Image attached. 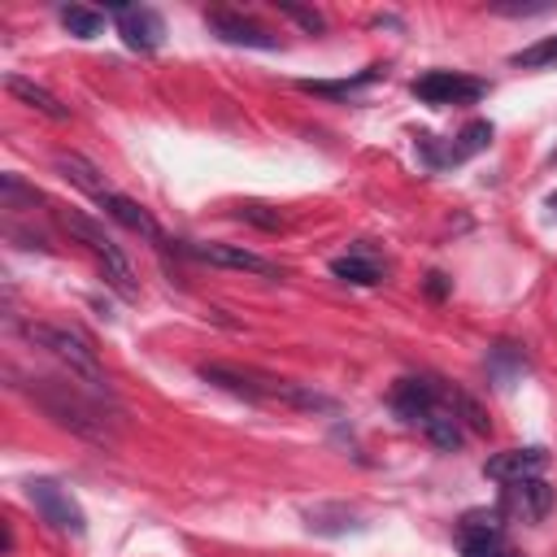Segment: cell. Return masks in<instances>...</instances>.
Instances as JSON below:
<instances>
[{
  "label": "cell",
  "mask_w": 557,
  "mask_h": 557,
  "mask_svg": "<svg viewBox=\"0 0 557 557\" xmlns=\"http://www.w3.org/2000/svg\"><path fill=\"white\" fill-rule=\"evenodd\" d=\"M444 392H448V387H444ZM418 426H422V435H426L435 448H448V453H453V448H461V440H466L461 418H457V409L448 405V396H444V405H435Z\"/></svg>",
  "instance_id": "obj_15"
},
{
  "label": "cell",
  "mask_w": 557,
  "mask_h": 557,
  "mask_svg": "<svg viewBox=\"0 0 557 557\" xmlns=\"http://www.w3.org/2000/svg\"><path fill=\"white\" fill-rule=\"evenodd\" d=\"M205 22H209V30L222 39V44H235V48H278V35H270L265 26H257V22H248L244 13H226V9H209L205 13Z\"/></svg>",
  "instance_id": "obj_10"
},
{
  "label": "cell",
  "mask_w": 557,
  "mask_h": 557,
  "mask_svg": "<svg viewBox=\"0 0 557 557\" xmlns=\"http://www.w3.org/2000/svg\"><path fill=\"white\" fill-rule=\"evenodd\" d=\"M22 335H26L35 348L52 352V357L70 370V379H78L87 392H96L100 400H113L109 379H104V370H100V361H96V348H91L78 331L57 326V322H26V326H22Z\"/></svg>",
  "instance_id": "obj_3"
},
{
  "label": "cell",
  "mask_w": 557,
  "mask_h": 557,
  "mask_svg": "<svg viewBox=\"0 0 557 557\" xmlns=\"http://www.w3.org/2000/svg\"><path fill=\"white\" fill-rule=\"evenodd\" d=\"M492 531H500V513H487V509H470L457 522V535H492Z\"/></svg>",
  "instance_id": "obj_27"
},
{
  "label": "cell",
  "mask_w": 557,
  "mask_h": 557,
  "mask_svg": "<svg viewBox=\"0 0 557 557\" xmlns=\"http://www.w3.org/2000/svg\"><path fill=\"white\" fill-rule=\"evenodd\" d=\"M26 396L70 435L91 440V444H113V418H104V409H113V400H100L96 392H87L78 379L57 383V379H26Z\"/></svg>",
  "instance_id": "obj_1"
},
{
  "label": "cell",
  "mask_w": 557,
  "mask_h": 557,
  "mask_svg": "<svg viewBox=\"0 0 557 557\" xmlns=\"http://www.w3.org/2000/svg\"><path fill=\"white\" fill-rule=\"evenodd\" d=\"M331 274L344 278V283H357V287H374V283H383V265H379L374 257H366L361 248L335 257V261H331Z\"/></svg>",
  "instance_id": "obj_17"
},
{
  "label": "cell",
  "mask_w": 557,
  "mask_h": 557,
  "mask_svg": "<svg viewBox=\"0 0 557 557\" xmlns=\"http://www.w3.org/2000/svg\"><path fill=\"white\" fill-rule=\"evenodd\" d=\"M548 205H553V209H557V196H553V200H548Z\"/></svg>",
  "instance_id": "obj_30"
},
{
  "label": "cell",
  "mask_w": 557,
  "mask_h": 557,
  "mask_svg": "<svg viewBox=\"0 0 557 557\" xmlns=\"http://www.w3.org/2000/svg\"><path fill=\"white\" fill-rule=\"evenodd\" d=\"M100 209L117 222V226H126V231H135V235H144L148 244H165V235H161V226H157V218L139 205V200H131V196H122V191H104L100 196Z\"/></svg>",
  "instance_id": "obj_13"
},
{
  "label": "cell",
  "mask_w": 557,
  "mask_h": 557,
  "mask_svg": "<svg viewBox=\"0 0 557 557\" xmlns=\"http://www.w3.org/2000/svg\"><path fill=\"white\" fill-rule=\"evenodd\" d=\"M52 165L61 170V178H70L74 187H83V191H87V196H96V200L109 191V183L100 178V170H96L87 157H78V152H57V157H52Z\"/></svg>",
  "instance_id": "obj_16"
},
{
  "label": "cell",
  "mask_w": 557,
  "mask_h": 557,
  "mask_svg": "<svg viewBox=\"0 0 557 557\" xmlns=\"http://www.w3.org/2000/svg\"><path fill=\"white\" fill-rule=\"evenodd\" d=\"M205 383L239 396V400H252V405H287V409H305V413H335V400L305 387V383H292V379H274V374H261V370H239V366H226V361H205L196 370Z\"/></svg>",
  "instance_id": "obj_2"
},
{
  "label": "cell",
  "mask_w": 557,
  "mask_h": 557,
  "mask_svg": "<svg viewBox=\"0 0 557 557\" xmlns=\"http://www.w3.org/2000/svg\"><path fill=\"white\" fill-rule=\"evenodd\" d=\"M500 509L513 513V518H522V522H540V518H548V509H553V487H548L540 474H535V479L505 483Z\"/></svg>",
  "instance_id": "obj_11"
},
{
  "label": "cell",
  "mask_w": 557,
  "mask_h": 557,
  "mask_svg": "<svg viewBox=\"0 0 557 557\" xmlns=\"http://www.w3.org/2000/svg\"><path fill=\"white\" fill-rule=\"evenodd\" d=\"M487 144H492V122H470V126L457 135V144L448 148V165H457V161H466V157L483 152Z\"/></svg>",
  "instance_id": "obj_22"
},
{
  "label": "cell",
  "mask_w": 557,
  "mask_h": 557,
  "mask_svg": "<svg viewBox=\"0 0 557 557\" xmlns=\"http://www.w3.org/2000/svg\"><path fill=\"white\" fill-rule=\"evenodd\" d=\"M57 222L104 265V278H109V287L113 292H122L126 300H135L139 296V283H135V270H131V261L122 257V248L113 244V235H104V226L100 222H91L87 213H78V209H57Z\"/></svg>",
  "instance_id": "obj_4"
},
{
  "label": "cell",
  "mask_w": 557,
  "mask_h": 557,
  "mask_svg": "<svg viewBox=\"0 0 557 557\" xmlns=\"http://www.w3.org/2000/svg\"><path fill=\"white\" fill-rule=\"evenodd\" d=\"M61 22L74 39H96L104 30V13L96 9H83V4H61Z\"/></svg>",
  "instance_id": "obj_20"
},
{
  "label": "cell",
  "mask_w": 557,
  "mask_h": 557,
  "mask_svg": "<svg viewBox=\"0 0 557 557\" xmlns=\"http://www.w3.org/2000/svg\"><path fill=\"white\" fill-rule=\"evenodd\" d=\"M444 387L440 379H400L396 392H392V409L400 413V422L418 426L435 405H444Z\"/></svg>",
  "instance_id": "obj_9"
},
{
  "label": "cell",
  "mask_w": 557,
  "mask_h": 557,
  "mask_svg": "<svg viewBox=\"0 0 557 557\" xmlns=\"http://www.w3.org/2000/svg\"><path fill=\"white\" fill-rule=\"evenodd\" d=\"M383 70L379 65H370V70H361V74H352V78H335V83H322V78H305L300 87L305 91H313V96H352L357 87H366V83H374Z\"/></svg>",
  "instance_id": "obj_21"
},
{
  "label": "cell",
  "mask_w": 557,
  "mask_h": 557,
  "mask_svg": "<svg viewBox=\"0 0 557 557\" xmlns=\"http://www.w3.org/2000/svg\"><path fill=\"white\" fill-rule=\"evenodd\" d=\"M4 87H9V96H17V100H22L26 109H35L39 117H48V122H70V104H61L48 87H39V83H30V78H22V74H9Z\"/></svg>",
  "instance_id": "obj_14"
},
{
  "label": "cell",
  "mask_w": 557,
  "mask_h": 557,
  "mask_svg": "<svg viewBox=\"0 0 557 557\" xmlns=\"http://www.w3.org/2000/svg\"><path fill=\"white\" fill-rule=\"evenodd\" d=\"M35 200H39V191L26 187L17 174H0V205L4 209H22V205H35Z\"/></svg>",
  "instance_id": "obj_24"
},
{
  "label": "cell",
  "mask_w": 557,
  "mask_h": 557,
  "mask_svg": "<svg viewBox=\"0 0 557 557\" xmlns=\"http://www.w3.org/2000/svg\"><path fill=\"white\" fill-rule=\"evenodd\" d=\"M178 252L196 257V261H209V265H222V270H244V274H261V278H283V270L239 244H174Z\"/></svg>",
  "instance_id": "obj_7"
},
{
  "label": "cell",
  "mask_w": 557,
  "mask_h": 557,
  "mask_svg": "<svg viewBox=\"0 0 557 557\" xmlns=\"http://www.w3.org/2000/svg\"><path fill=\"white\" fill-rule=\"evenodd\" d=\"M244 222H252V226H261V231H283L287 226V218L278 213V209H270V205H261V200H248V205H239L235 209Z\"/></svg>",
  "instance_id": "obj_25"
},
{
  "label": "cell",
  "mask_w": 557,
  "mask_h": 557,
  "mask_svg": "<svg viewBox=\"0 0 557 557\" xmlns=\"http://www.w3.org/2000/svg\"><path fill=\"white\" fill-rule=\"evenodd\" d=\"M426 296H435V300H444V296H448V274H440V270H431V274H426Z\"/></svg>",
  "instance_id": "obj_29"
},
{
  "label": "cell",
  "mask_w": 557,
  "mask_h": 557,
  "mask_svg": "<svg viewBox=\"0 0 557 557\" xmlns=\"http://www.w3.org/2000/svg\"><path fill=\"white\" fill-rule=\"evenodd\" d=\"M278 13H283V17H292L296 26H305L309 35H322V30H326V17H322L318 9H305V4H292V0H278Z\"/></svg>",
  "instance_id": "obj_26"
},
{
  "label": "cell",
  "mask_w": 557,
  "mask_h": 557,
  "mask_svg": "<svg viewBox=\"0 0 557 557\" xmlns=\"http://www.w3.org/2000/svg\"><path fill=\"white\" fill-rule=\"evenodd\" d=\"M544 470H548V453H544L540 444H531V448H505V453H496V457L483 461V474L496 479V483L535 479V474H544Z\"/></svg>",
  "instance_id": "obj_12"
},
{
  "label": "cell",
  "mask_w": 557,
  "mask_h": 557,
  "mask_svg": "<svg viewBox=\"0 0 557 557\" xmlns=\"http://www.w3.org/2000/svg\"><path fill=\"white\" fill-rule=\"evenodd\" d=\"M113 17H117V35L126 48L135 52H157L161 39H165V22L157 9L148 4H113Z\"/></svg>",
  "instance_id": "obj_8"
},
{
  "label": "cell",
  "mask_w": 557,
  "mask_h": 557,
  "mask_svg": "<svg viewBox=\"0 0 557 557\" xmlns=\"http://www.w3.org/2000/svg\"><path fill=\"white\" fill-rule=\"evenodd\" d=\"M492 370H505V374H509V370H527V357L518 352V344H496V348H492ZM505 374H500V379H505Z\"/></svg>",
  "instance_id": "obj_28"
},
{
  "label": "cell",
  "mask_w": 557,
  "mask_h": 557,
  "mask_svg": "<svg viewBox=\"0 0 557 557\" xmlns=\"http://www.w3.org/2000/svg\"><path fill=\"white\" fill-rule=\"evenodd\" d=\"M513 65H522V70H540V65H557V35H548V39H540V44H531V48H522V52H513Z\"/></svg>",
  "instance_id": "obj_23"
},
{
  "label": "cell",
  "mask_w": 557,
  "mask_h": 557,
  "mask_svg": "<svg viewBox=\"0 0 557 557\" xmlns=\"http://www.w3.org/2000/svg\"><path fill=\"white\" fill-rule=\"evenodd\" d=\"M461 544V557H518V548L505 540V531H492V535H457Z\"/></svg>",
  "instance_id": "obj_19"
},
{
  "label": "cell",
  "mask_w": 557,
  "mask_h": 557,
  "mask_svg": "<svg viewBox=\"0 0 557 557\" xmlns=\"http://www.w3.org/2000/svg\"><path fill=\"white\" fill-rule=\"evenodd\" d=\"M413 96L422 104H474L487 96V83L483 78H470V74H457V70H431L422 78H413Z\"/></svg>",
  "instance_id": "obj_6"
},
{
  "label": "cell",
  "mask_w": 557,
  "mask_h": 557,
  "mask_svg": "<svg viewBox=\"0 0 557 557\" xmlns=\"http://www.w3.org/2000/svg\"><path fill=\"white\" fill-rule=\"evenodd\" d=\"M444 396H448V405L457 409V418H461V426H466V431H474V435H487V431H492L487 409H483L470 392H461V387H453V383H448V392H444Z\"/></svg>",
  "instance_id": "obj_18"
},
{
  "label": "cell",
  "mask_w": 557,
  "mask_h": 557,
  "mask_svg": "<svg viewBox=\"0 0 557 557\" xmlns=\"http://www.w3.org/2000/svg\"><path fill=\"white\" fill-rule=\"evenodd\" d=\"M26 496H30V505L39 509V518H44L48 527H57V531H65V535H83V531H87V513L78 509V500H74L61 483H52V479H30V483H26Z\"/></svg>",
  "instance_id": "obj_5"
}]
</instances>
